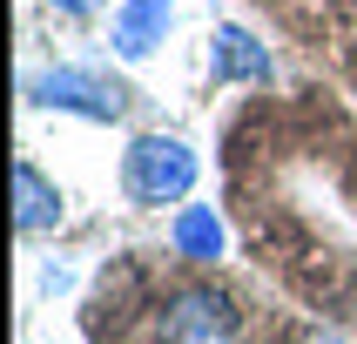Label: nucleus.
<instances>
[{"instance_id":"f257e3e1","label":"nucleus","mask_w":357,"mask_h":344,"mask_svg":"<svg viewBox=\"0 0 357 344\" xmlns=\"http://www.w3.org/2000/svg\"><path fill=\"white\" fill-rule=\"evenodd\" d=\"M202 162L182 135H135L121 149V196L135 209H162V202H182L196 189Z\"/></svg>"},{"instance_id":"f03ea898","label":"nucleus","mask_w":357,"mask_h":344,"mask_svg":"<svg viewBox=\"0 0 357 344\" xmlns=\"http://www.w3.org/2000/svg\"><path fill=\"white\" fill-rule=\"evenodd\" d=\"M243 331V311L222 283L196 277V283H176L155 297V338L162 344H236Z\"/></svg>"},{"instance_id":"7ed1b4c3","label":"nucleus","mask_w":357,"mask_h":344,"mask_svg":"<svg viewBox=\"0 0 357 344\" xmlns=\"http://www.w3.org/2000/svg\"><path fill=\"white\" fill-rule=\"evenodd\" d=\"M20 95H27V108H54V115H81V121L128 115V88L108 81L101 68H27Z\"/></svg>"},{"instance_id":"20e7f679","label":"nucleus","mask_w":357,"mask_h":344,"mask_svg":"<svg viewBox=\"0 0 357 344\" xmlns=\"http://www.w3.org/2000/svg\"><path fill=\"white\" fill-rule=\"evenodd\" d=\"M169 20H176V0H121L108 20V47L121 61H149L169 34Z\"/></svg>"},{"instance_id":"39448f33","label":"nucleus","mask_w":357,"mask_h":344,"mask_svg":"<svg viewBox=\"0 0 357 344\" xmlns=\"http://www.w3.org/2000/svg\"><path fill=\"white\" fill-rule=\"evenodd\" d=\"M270 75H277V61L250 27H216V40H209V81L216 88H243V81H270Z\"/></svg>"},{"instance_id":"423d86ee","label":"nucleus","mask_w":357,"mask_h":344,"mask_svg":"<svg viewBox=\"0 0 357 344\" xmlns=\"http://www.w3.org/2000/svg\"><path fill=\"white\" fill-rule=\"evenodd\" d=\"M169 243H176V257H182V263L216 270L222 250H229V230H222V216L209 209V202H182L176 223H169Z\"/></svg>"},{"instance_id":"0eeeda50","label":"nucleus","mask_w":357,"mask_h":344,"mask_svg":"<svg viewBox=\"0 0 357 344\" xmlns=\"http://www.w3.org/2000/svg\"><path fill=\"white\" fill-rule=\"evenodd\" d=\"M61 223V189L40 176V162L20 156L14 162V230L20 237H40V230H54Z\"/></svg>"},{"instance_id":"6e6552de","label":"nucleus","mask_w":357,"mask_h":344,"mask_svg":"<svg viewBox=\"0 0 357 344\" xmlns=\"http://www.w3.org/2000/svg\"><path fill=\"white\" fill-rule=\"evenodd\" d=\"M283 344H344V338H337V331H324V324H297Z\"/></svg>"},{"instance_id":"1a4fd4ad","label":"nucleus","mask_w":357,"mask_h":344,"mask_svg":"<svg viewBox=\"0 0 357 344\" xmlns=\"http://www.w3.org/2000/svg\"><path fill=\"white\" fill-rule=\"evenodd\" d=\"M47 7H54V14H68V20H88V14H101L108 0H47Z\"/></svg>"},{"instance_id":"9d476101","label":"nucleus","mask_w":357,"mask_h":344,"mask_svg":"<svg viewBox=\"0 0 357 344\" xmlns=\"http://www.w3.org/2000/svg\"><path fill=\"white\" fill-rule=\"evenodd\" d=\"M155 344H162V338H155Z\"/></svg>"}]
</instances>
